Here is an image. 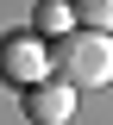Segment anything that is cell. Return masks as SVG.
I'll return each mask as SVG.
<instances>
[{
  "label": "cell",
  "instance_id": "6da1fadb",
  "mask_svg": "<svg viewBox=\"0 0 113 125\" xmlns=\"http://www.w3.org/2000/svg\"><path fill=\"white\" fill-rule=\"evenodd\" d=\"M50 75H63L69 88H113V38L107 31H63L50 44Z\"/></svg>",
  "mask_w": 113,
  "mask_h": 125
},
{
  "label": "cell",
  "instance_id": "7a4b0ae2",
  "mask_svg": "<svg viewBox=\"0 0 113 125\" xmlns=\"http://www.w3.org/2000/svg\"><path fill=\"white\" fill-rule=\"evenodd\" d=\"M50 75V44L38 31H6L0 38V81L6 88H32Z\"/></svg>",
  "mask_w": 113,
  "mask_h": 125
},
{
  "label": "cell",
  "instance_id": "3957f363",
  "mask_svg": "<svg viewBox=\"0 0 113 125\" xmlns=\"http://www.w3.org/2000/svg\"><path fill=\"white\" fill-rule=\"evenodd\" d=\"M19 113L32 125H69L75 119V88H69L63 75H44V81H32V88H19Z\"/></svg>",
  "mask_w": 113,
  "mask_h": 125
},
{
  "label": "cell",
  "instance_id": "277c9868",
  "mask_svg": "<svg viewBox=\"0 0 113 125\" xmlns=\"http://www.w3.org/2000/svg\"><path fill=\"white\" fill-rule=\"evenodd\" d=\"M32 31L44 38V44H57L63 31H75V13H69V0H38V6H32Z\"/></svg>",
  "mask_w": 113,
  "mask_h": 125
},
{
  "label": "cell",
  "instance_id": "5b68a950",
  "mask_svg": "<svg viewBox=\"0 0 113 125\" xmlns=\"http://www.w3.org/2000/svg\"><path fill=\"white\" fill-rule=\"evenodd\" d=\"M69 13H75L82 31H107L113 38V0H69Z\"/></svg>",
  "mask_w": 113,
  "mask_h": 125
}]
</instances>
